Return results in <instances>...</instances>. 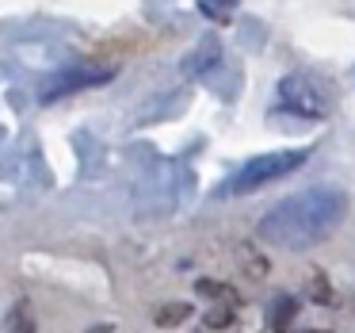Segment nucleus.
<instances>
[{"label": "nucleus", "instance_id": "nucleus-1", "mask_svg": "<svg viewBox=\"0 0 355 333\" xmlns=\"http://www.w3.org/2000/svg\"><path fill=\"white\" fill-rule=\"evenodd\" d=\"M347 215V195L336 188H309V192L286 195L283 203L268 211L256 226L268 245L291 249V253H306V249L321 245Z\"/></svg>", "mask_w": 355, "mask_h": 333}, {"label": "nucleus", "instance_id": "nucleus-2", "mask_svg": "<svg viewBox=\"0 0 355 333\" xmlns=\"http://www.w3.org/2000/svg\"><path fill=\"white\" fill-rule=\"evenodd\" d=\"M306 157H309V149H275V154H260V157L241 165V169L218 188V195H248L263 184H275V180L291 177L294 169H302Z\"/></svg>", "mask_w": 355, "mask_h": 333}, {"label": "nucleus", "instance_id": "nucleus-3", "mask_svg": "<svg viewBox=\"0 0 355 333\" xmlns=\"http://www.w3.org/2000/svg\"><path fill=\"white\" fill-rule=\"evenodd\" d=\"M279 104L286 111H294L298 119H329L332 111V88L321 77L309 73H291L279 81Z\"/></svg>", "mask_w": 355, "mask_h": 333}, {"label": "nucleus", "instance_id": "nucleus-4", "mask_svg": "<svg viewBox=\"0 0 355 333\" xmlns=\"http://www.w3.org/2000/svg\"><path fill=\"white\" fill-rule=\"evenodd\" d=\"M107 81H111V70H73V73H62V77L46 81V85H42V92H39V100L42 104H54V100H62V96H69V92L107 85Z\"/></svg>", "mask_w": 355, "mask_h": 333}, {"label": "nucleus", "instance_id": "nucleus-5", "mask_svg": "<svg viewBox=\"0 0 355 333\" xmlns=\"http://www.w3.org/2000/svg\"><path fill=\"white\" fill-rule=\"evenodd\" d=\"M218 62H222V42H218L214 35H207V39H202L199 47L184 58V65H180V70H184V77H207Z\"/></svg>", "mask_w": 355, "mask_h": 333}, {"label": "nucleus", "instance_id": "nucleus-6", "mask_svg": "<svg viewBox=\"0 0 355 333\" xmlns=\"http://www.w3.org/2000/svg\"><path fill=\"white\" fill-rule=\"evenodd\" d=\"M294 318H298V299L294 295H275V302H271V330L275 333H286L294 325Z\"/></svg>", "mask_w": 355, "mask_h": 333}, {"label": "nucleus", "instance_id": "nucleus-7", "mask_svg": "<svg viewBox=\"0 0 355 333\" xmlns=\"http://www.w3.org/2000/svg\"><path fill=\"white\" fill-rule=\"evenodd\" d=\"M187 318H191V302H164V307H157L153 322L161 325V330H176Z\"/></svg>", "mask_w": 355, "mask_h": 333}, {"label": "nucleus", "instance_id": "nucleus-8", "mask_svg": "<svg viewBox=\"0 0 355 333\" xmlns=\"http://www.w3.org/2000/svg\"><path fill=\"white\" fill-rule=\"evenodd\" d=\"M4 325H8V333H39V325H35L31 307H27V302H16V307L4 314Z\"/></svg>", "mask_w": 355, "mask_h": 333}, {"label": "nucleus", "instance_id": "nucleus-9", "mask_svg": "<svg viewBox=\"0 0 355 333\" xmlns=\"http://www.w3.org/2000/svg\"><path fill=\"white\" fill-rule=\"evenodd\" d=\"M199 295H207V299H218V302H230V307H237V291L233 287H225V284H214V279H199Z\"/></svg>", "mask_w": 355, "mask_h": 333}, {"label": "nucleus", "instance_id": "nucleus-10", "mask_svg": "<svg viewBox=\"0 0 355 333\" xmlns=\"http://www.w3.org/2000/svg\"><path fill=\"white\" fill-rule=\"evenodd\" d=\"M233 318H237V310L230 307V302H218V307H210L207 310V330H225V325H233Z\"/></svg>", "mask_w": 355, "mask_h": 333}, {"label": "nucleus", "instance_id": "nucleus-11", "mask_svg": "<svg viewBox=\"0 0 355 333\" xmlns=\"http://www.w3.org/2000/svg\"><path fill=\"white\" fill-rule=\"evenodd\" d=\"M306 295H309L313 302H329V299H332V287H329V279H324V272H313V276H309Z\"/></svg>", "mask_w": 355, "mask_h": 333}, {"label": "nucleus", "instance_id": "nucleus-12", "mask_svg": "<svg viewBox=\"0 0 355 333\" xmlns=\"http://www.w3.org/2000/svg\"><path fill=\"white\" fill-rule=\"evenodd\" d=\"M241 264H245V272H252V276L256 279H260V276H268V261H263V257H248V253H241Z\"/></svg>", "mask_w": 355, "mask_h": 333}, {"label": "nucleus", "instance_id": "nucleus-13", "mask_svg": "<svg viewBox=\"0 0 355 333\" xmlns=\"http://www.w3.org/2000/svg\"><path fill=\"white\" fill-rule=\"evenodd\" d=\"M85 333H115V325H111V322H100V325H88Z\"/></svg>", "mask_w": 355, "mask_h": 333}, {"label": "nucleus", "instance_id": "nucleus-14", "mask_svg": "<svg viewBox=\"0 0 355 333\" xmlns=\"http://www.w3.org/2000/svg\"><path fill=\"white\" fill-rule=\"evenodd\" d=\"M230 4H237V0H222V8H230Z\"/></svg>", "mask_w": 355, "mask_h": 333}, {"label": "nucleus", "instance_id": "nucleus-15", "mask_svg": "<svg viewBox=\"0 0 355 333\" xmlns=\"http://www.w3.org/2000/svg\"><path fill=\"white\" fill-rule=\"evenodd\" d=\"M306 333H329V330H306Z\"/></svg>", "mask_w": 355, "mask_h": 333}]
</instances>
